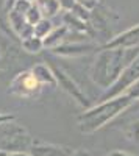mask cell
I'll return each mask as SVG.
<instances>
[{
    "mask_svg": "<svg viewBox=\"0 0 139 156\" xmlns=\"http://www.w3.org/2000/svg\"><path fill=\"white\" fill-rule=\"evenodd\" d=\"M139 56V47H116L105 48L97 55L92 69V81L102 89H108L117 81L125 67Z\"/></svg>",
    "mask_w": 139,
    "mask_h": 156,
    "instance_id": "cell-1",
    "label": "cell"
},
{
    "mask_svg": "<svg viewBox=\"0 0 139 156\" xmlns=\"http://www.w3.org/2000/svg\"><path fill=\"white\" fill-rule=\"evenodd\" d=\"M133 100L127 95L122 94L114 98H109L105 101H98L95 106L87 108L81 115H78V126L81 133H94L102 126H105L108 122H111L114 117H117L120 112H123Z\"/></svg>",
    "mask_w": 139,
    "mask_h": 156,
    "instance_id": "cell-2",
    "label": "cell"
},
{
    "mask_svg": "<svg viewBox=\"0 0 139 156\" xmlns=\"http://www.w3.org/2000/svg\"><path fill=\"white\" fill-rule=\"evenodd\" d=\"M31 136L20 123L12 119L0 123V150L6 153L25 151L31 147Z\"/></svg>",
    "mask_w": 139,
    "mask_h": 156,
    "instance_id": "cell-3",
    "label": "cell"
},
{
    "mask_svg": "<svg viewBox=\"0 0 139 156\" xmlns=\"http://www.w3.org/2000/svg\"><path fill=\"white\" fill-rule=\"evenodd\" d=\"M137 80H139V56L130 64V66L125 67V70L120 73V76L117 78V81L114 84L108 89H105V92L100 95L98 101H105V100H109V98H114L117 95L125 94L127 89L131 87Z\"/></svg>",
    "mask_w": 139,
    "mask_h": 156,
    "instance_id": "cell-4",
    "label": "cell"
},
{
    "mask_svg": "<svg viewBox=\"0 0 139 156\" xmlns=\"http://www.w3.org/2000/svg\"><path fill=\"white\" fill-rule=\"evenodd\" d=\"M41 87L42 84L36 80L33 72L25 70L14 76V80L9 84V92L14 95H19V97H33L36 94H39Z\"/></svg>",
    "mask_w": 139,
    "mask_h": 156,
    "instance_id": "cell-5",
    "label": "cell"
},
{
    "mask_svg": "<svg viewBox=\"0 0 139 156\" xmlns=\"http://www.w3.org/2000/svg\"><path fill=\"white\" fill-rule=\"evenodd\" d=\"M53 73H55V80H56V84L64 90V92H67L75 101L78 103V105L84 106V108H89V100H87L86 94L81 90V87L75 83L72 78L64 72L61 70L58 67H53Z\"/></svg>",
    "mask_w": 139,
    "mask_h": 156,
    "instance_id": "cell-6",
    "label": "cell"
},
{
    "mask_svg": "<svg viewBox=\"0 0 139 156\" xmlns=\"http://www.w3.org/2000/svg\"><path fill=\"white\" fill-rule=\"evenodd\" d=\"M73 148L64 145H53V144H44V142H33L30 147L31 156H72Z\"/></svg>",
    "mask_w": 139,
    "mask_h": 156,
    "instance_id": "cell-7",
    "label": "cell"
},
{
    "mask_svg": "<svg viewBox=\"0 0 139 156\" xmlns=\"http://www.w3.org/2000/svg\"><path fill=\"white\" fill-rule=\"evenodd\" d=\"M105 48H116V47H139V25L133 28L125 30L123 33L117 34L116 37H112L111 41H108Z\"/></svg>",
    "mask_w": 139,
    "mask_h": 156,
    "instance_id": "cell-8",
    "label": "cell"
},
{
    "mask_svg": "<svg viewBox=\"0 0 139 156\" xmlns=\"http://www.w3.org/2000/svg\"><path fill=\"white\" fill-rule=\"evenodd\" d=\"M92 50H95L94 44H84V42H64L59 44L58 47L53 48V53L61 55V56H81V55H87Z\"/></svg>",
    "mask_w": 139,
    "mask_h": 156,
    "instance_id": "cell-9",
    "label": "cell"
},
{
    "mask_svg": "<svg viewBox=\"0 0 139 156\" xmlns=\"http://www.w3.org/2000/svg\"><path fill=\"white\" fill-rule=\"evenodd\" d=\"M33 75L36 76V80L39 81L41 84H48V86H56V80H55V73L53 69L48 67L47 64H36V66L31 67Z\"/></svg>",
    "mask_w": 139,
    "mask_h": 156,
    "instance_id": "cell-10",
    "label": "cell"
},
{
    "mask_svg": "<svg viewBox=\"0 0 139 156\" xmlns=\"http://www.w3.org/2000/svg\"><path fill=\"white\" fill-rule=\"evenodd\" d=\"M67 31H69V28L66 27V25H61V27L53 28L52 33H50L47 37L42 39V41H44V47H48V48H55V47H58V45L62 44V41L66 39Z\"/></svg>",
    "mask_w": 139,
    "mask_h": 156,
    "instance_id": "cell-11",
    "label": "cell"
},
{
    "mask_svg": "<svg viewBox=\"0 0 139 156\" xmlns=\"http://www.w3.org/2000/svg\"><path fill=\"white\" fill-rule=\"evenodd\" d=\"M53 28H55L53 20L47 19V17H42L37 23L33 25V34L37 36V37H41V39H44V37H47L50 33L53 31Z\"/></svg>",
    "mask_w": 139,
    "mask_h": 156,
    "instance_id": "cell-12",
    "label": "cell"
},
{
    "mask_svg": "<svg viewBox=\"0 0 139 156\" xmlns=\"http://www.w3.org/2000/svg\"><path fill=\"white\" fill-rule=\"evenodd\" d=\"M22 47L28 51V53H37L39 50L44 48V41L41 37H37V36H28V37H25L22 39Z\"/></svg>",
    "mask_w": 139,
    "mask_h": 156,
    "instance_id": "cell-13",
    "label": "cell"
},
{
    "mask_svg": "<svg viewBox=\"0 0 139 156\" xmlns=\"http://www.w3.org/2000/svg\"><path fill=\"white\" fill-rule=\"evenodd\" d=\"M39 9H41V12H42V17L53 19L58 12H59L61 6H59L58 0H47L45 3H42V5L39 6Z\"/></svg>",
    "mask_w": 139,
    "mask_h": 156,
    "instance_id": "cell-14",
    "label": "cell"
},
{
    "mask_svg": "<svg viewBox=\"0 0 139 156\" xmlns=\"http://www.w3.org/2000/svg\"><path fill=\"white\" fill-rule=\"evenodd\" d=\"M42 19V12H41V9H39V6L37 5H31L30 6V9L27 11V22L30 23V25H34V23H37Z\"/></svg>",
    "mask_w": 139,
    "mask_h": 156,
    "instance_id": "cell-15",
    "label": "cell"
},
{
    "mask_svg": "<svg viewBox=\"0 0 139 156\" xmlns=\"http://www.w3.org/2000/svg\"><path fill=\"white\" fill-rule=\"evenodd\" d=\"M125 94H127V95H128L133 101H134V100H137V98H139V80H137V81H136L131 87H128Z\"/></svg>",
    "mask_w": 139,
    "mask_h": 156,
    "instance_id": "cell-16",
    "label": "cell"
},
{
    "mask_svg": "<svg viewBox=\"0 0 139 156\" xmlns=\"http://www.w3.org/2000/svg\"><path fill=\"white\" fill-rule=\"evenodd\" d=\"M58 2H59L61 9H64V11H72L73 6L77 5V0H58Z\"/></svg>",
    "mask_w": 139,
    "mask_h": 156,
    "instance_id": "cell-17",
    "label": "cell"
},
{
    "mask_svg": "<svg viewBox=\"0 0 139 156\" xmlns=\"http://www.w3.org/2000/svg\"><path fill=\"white\" fill-rule=\"evenodd\" d=\"M77 3L83 5V6L87 8V9H92V8L97 6V0H77Z\"/></svg>",
    "mask_w": 139,
    "mask_h": 156,
    "instance_id": "cell-18",
    "label": "cell"
},
{
    "mask_svg": "<svg viewBox=\"0 0 139 156\" xmlns=\"http://www.w3.org/2000/svg\"><path fill=\"white\" fill-rule=\"evenodd\" d=\"M108 156H134V154H130L127 151H120V150H114V151H111Z\"/></svg>",
    "mask_w": 139,
    "mask_h": 156,
    "instance_id": "cell-19",
    "label": "cell"
},
{
    "mask_svg": "<svg viewBox=\"0 0 139 156\" xmlns=\"http://www.w3.org/2000/svg\"><path fill=\"white\" fill-rule=\"evenodd\" d=\"M12 119V115H8V114H3L2 111H0V123H3L6 120H11Z\"/></svg>",
    "mask_w": 139,
    "mask_h": 156,
    "instance_id": "cell-20",
    "label": "cell"
},
{
    "mask_svg": "<svg viewBox=\"0 0 139 156\" xmlns=\"http://www.w3.org/2000/svg\"><path fill=\"white\" fill-rule=\"evenodd\" d=\"M6 156H31V154L25 153V151H12V153H8Z\"/></svg>",
    "mask_w": 139,
    "mask_h": 156,
    "instance_id": "cell-21",
    "label": "cell"
},
{
    "mask_svg": "<svg viewBox=\"0 0 139 156\" xmlns=\"http://www.w3.org/2000/svg\"><path fill=\"white\" fill-rule=\"evenodd\" d=\"M72 156H89V154H87V151H84V150H75Z\"/></svg>",
    "mask_w": 139,
    "mask_h": 156,
    "instance_id": "cell-22",
    "label": "cell"
},
{
    "mask_svg": "<svg viewBox=\"0 0 139 156\" xmlns=\"http://www.w3.org/2000/svg\"><path fill=\"white\" fill-rule=\"evenodd\" d=\"M45 2H47V0H36V5H37V6H41V5L45 3Z\"/></svg>",
    "mask_w": 139,
    "mask_h": 156,
    "instance_id": "cell-23",
    "label": "cell"
},
{
    "mask_svg": "<svg viewBox=\"0 0 139 156\" xmlns=\"http://www.w3.org/2000/svg\"><path fill=\"white\" fill-rule=\"evenodd\" d=\"M6 154H8L6 151H3V150H0V156H6Z\"/></svg>",
    "mask_w": 139,
    "mask_h": 156,
    "instance_id": "cell-24",
    "label": "cell"
},
{
    "mask_svg": "<svg viewBox=\"0 0 139 156\" xmlns=\"http://www.w3.org/2000/svg\"><path fill=\"white\" fill-rule=\"evenodd\" d=\"M30 2H34V0H30Z\"/></svg>",
    "mask_w": 139,
    "mask_h": 156,
    "instance_id": "cell-25",
    "label": "cell"
}]
</instances>
